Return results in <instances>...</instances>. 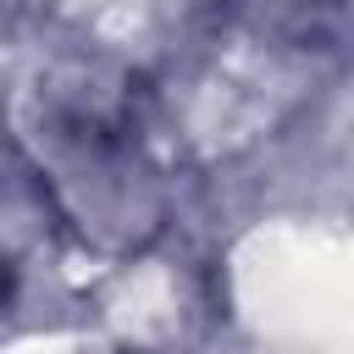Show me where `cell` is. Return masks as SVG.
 <instances>
[{
    "label": "cell",
    "mask_w": 354,
    "mask_h": 354,
    "mask_svg": "<svg viewBox=\"0 0 354 354\" xmlns=\"http://www.w3.org/2000/svg\"><path fill=\"white\" fill-rule=\"evenodd\" d=\"M266 6H271V17H277V22H282L288 11H293L299 22H304V17L315 22V11H326V17H337V0H266Z\"/></svg>",
    "instance_id": "6da1fadb"
},
{
    "label": "cell",
    "mask_w": 354,
    "mask_h": 354,
    "mask_svg": "<svg viewBox=\"0 0 354 354\" xmlns=\"http://www.w3.org/2000/svg\"><path fill=\"white\" fill-rule=\"evenodd\" d=\"M6 282H11V266H6V254H0V299H6Z\"/></svg>",
    "instance_id": "7a4b0ae2"
}]
</instances>
